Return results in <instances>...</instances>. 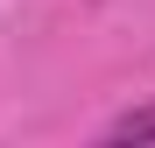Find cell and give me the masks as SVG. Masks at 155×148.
<instances>
[{"label":"cell","instance_id":"1","mask_svg":"<svg viewBox=\"0 0 155 148\" xmlns=\"http://www.w3.org/2000/svg\"><path fill=\"white\" fill-rule=\"evenodd\" d=\"M106 141H155V106H141V113H120L113 127H106Z\"/></svg>","mask_w":155,"mask_h":148}]
</instances>
